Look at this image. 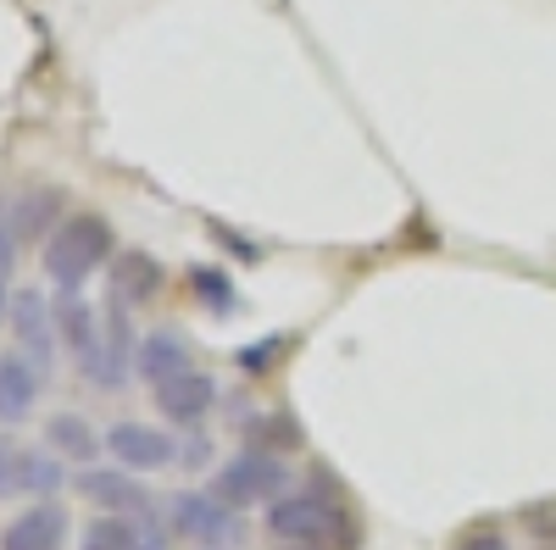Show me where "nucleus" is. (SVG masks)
<instances>
[{"instance_id":"f257e3e1","label":"nucleus","mask_w":556,"mask_h":550,"mask_svg":"<svg viewBox=\"0 0 556 550\" xmlns=\"http://www.w3.org/2000/svg\"><path fill=\"white\" fill-rule=\"evenodd\" d=\"M106 261H112V222L101 212H73L45 240V272H51L56 290H84Z\"/></svg>"},{"instance_id":"f03ea898","label":"nucleus","mask_w":556,"mask_h":550,"mask_svg":"<svg viewBox=\"0 0 556 550\" xmlns=\"http://www.w3.org/2000/svg\"><path fill=\"white\" fill-rule=\"evenodd\" d=\"M267 534L278 545H334V534H345V512L323 484L290 489L267 507Z\"/></svg>"},{"instance_id":"7ed1b4c3","label":"nucleus","mask_w":556,"mask_h":550,"mask_svg":"<svg viewBox=\"0 0 556 550\" xmlns=\"http://www.w3.org/2000/svg\"><path fill=\"white\" fill-rule=\"evenodd\" d=\"M167 528L178 539H190L201 550H228V545H240L245 539V517L240 507H228V500L212 489H190V495H178L173 507H167Z\"/></svg>"},{"instance_id":"20e7f679","label":"nucleus","mask_w":556,"mask_h":550,"mask_svg":"<svg viewBox=\"0 0 556 550\" xmlns=\"http://www.w3.org/2000/svg\"><path fill=\"white\" fill-rule=\"evenodd\" d=\"M228 507H273L278 495H290V468L278 462L273 450H262V445H251V450H240V456H228V462L217 468V484H212Z\"/></svg>"},{"instance_id":"39448f33","label":"nucleus","mask_w":556,"mask_h":550,"mask_svg":"<svg viewBox=\"0 0 556 550\" xmlns=\"http://www.w3.org/2000/svg\"><path fill=\"white\" fill-rule=\"evenodd\" d=\"M134 356H139V340H134V323H128V306L123 300H106L101 311V340L89 356H78V373L96 384V389H123L128 373H134Z\"/></svg>"},{"instance_id":"423d86ee","label":"nucleus","mask_w":556,"mask_h":550,"mask_svg":"<svg viewBox=\"0 0 556 550\" xmlns=\"http://www.w3.org/2000/svg\"><path fill=\"white\" fill-rule=\"evenodd\" d=\"M178 445L173 434H162L156 423H112L106 429V450L112 462L128 468V473H156V468H173L178 462Z\"/></svg>"},{"instance_id":"0eeeda50","label":"nucleus","mask_w":556,"mask_h":550,"mask_svg":"<svg viewBox=\"0 0 556 550\" xmlns=\"http://www.w3.org/2000/svg\"><path fill=\"white\" fill-rule=\"evenodd\" d=\"M12 334H17V350L39 367V373H51L62 334H56V311L45 306L39 290H17V295H12Z\"/></svg>"},{"instance_id":"6e6552de","label":"nucleus","mask_w":556,"mask_h":550,"mask_svg":"<svg viewBox=\"0 0 556 550\" xmlns=\"http://www.w3.org/2000/svg\"><path fill=\"white\" fill-rule=\"evenodd\" d=\"M212 406H217V379H212V373H201V367H190V373H178V379L156 384V411H162L167 423L195 429Z\"/></svg>"},{"instance_id":"1a4fd4ad","label":"nucleus","mask_w":556,"mask_h":550,"mask_svg":"<svg viewBox=\"0 0 556 550\" xmlns=\"http://www.w3.org/2000/svg\"><path fill=\"white\" fill-rule=\"evenodd\" d=\"M0 550H67V512L56 500H34L23 517L0 528Z\"/></svg>"},{"instance_id":"9d476101","label":"nucleus","mask_w":556,"mask_h":550,"mask_svg":"<svg viewBox=\"0 0 556 550\" xmlns=\"http://www.w3.org/2000/svg\"><path fill=\"white\" fill-rule=\"evenodd\" d=\"M39 384H45V373L23 350H0V423L7 429L28 423V411L39 400Z\"/></svg>"},{"instance_id":"9b49d317","label":"nucleus","mask_w":556,"mask_h":550,"mask_svg":"<svg viewBox=\"0 0 556 550\" xmlns=\"http://www.w3.org/2000/svg\"><path fill=\"white\" fill-rule=\"evenodd\" d=\"M78 489L96 500V507L117 512V517H139V512H151V495L139 489V478L128 468H84L78 473Z\"/></svg>"},{"instance_id":"f8f14e48","label":"nucleus","mask_w":556,"mask_h":550,"mask_svg":"<svg viewBox=\"0 0 556 550\" xmlns=\"http://www.w3.org/2000/svg\"><path fill=\"white\" fill-rule=\"evenodd\" d=\"M190 340L184 334H173V329H156V334H146L139 340V356H134V373L146 379L151 389L156 384H167V379H178V373H190Z\"/></svg>"},{"instance_id":"ddd939ff","label":"nucleus","mask_w":556,"mask_h":550,"mask_svg":"<svg viewBox=\"0 0 556 550\" xmlns=\"http://www.w3.org/2000/svg\"><path fill=\"white\" fill-rule=\"evenodd\" d=\"M45 445L73 468H96V456L106 450V434H96V423L78 418V411H56V418L45 423Z\"/></svg>"},{"instance_id":"4468645a","label":"nucleus","mask_w":556,"mask_h":550,"mask_svg":"<svg viewBox=\"0 0 556 550\" xmlns=\"http://www.w3.org/2000/svg\"><path fill=\"white\" fill-rule=\"evenodd\" d=\"M62 195L51 190V183H28V190L17 195V206H12V228H17V240L28 245V240H51L56 228H62Z\"/></svg>"},{"instance_id":"2eb2a0df","label":"nucleus","mask_w":556,"mask_h":550,"mask_svg":"<svg viewBox=\"0 0 556 550\" xmlns=\"http://www.w3.org/2000/svg\"><path fill=\"white\" fill-rule=\"evenodd\" d=\"M56 334H62V345H67L73 361L89 356V350H96V340H101V317H96V306H89L78 290H62V300H56Z\"/></svg>"},{"instance_id":"dca6fc26","label":"nucleus","mask_w":556,"mask_h":550,"mask_svg":"<svg viewBox=\"0 0 556 550\" xmlns=\"http://www.w3.org/2000/svg\"><path fill=\"white\" fill-rule=\"evenodd\" d=\"M162 290V267L146 256V251H123L112 261V300L123 306H139V300H151Z\"/></svg>"},{"instance_id":"f3484780","label":"nucleus","mask_w":556,"mask_h":550,"mask_svg":"<svg viewBox=\"0 0 556 550\" xmlns=\"http://www.w3.org/2000/svg\"><path fill=\"white\" fill-rule=\"evenodd\" d=\"M17 251L23 240H17L12 217H0V323L12 317V295H17Z\"/></svg>"},{"instance_id":"a211bd4d","label":"nucleus","mask_w":556,"mask_h":550,"mask_svg":"<svg viewBox=\"0 0 556 550\" xmlns=\"http://www.w3.org/2000/svg\"><path fill=\"white\" fill-rule=\"evenodd\" d=\"M78 550H134V517H96L84 528V539H78Z\"/></svg>"},{"instance_id":"6ab92c4d","label":"nucleus","mask_w":556,"mask_h":550,"mask_svg":"<svg viewBox=\"0 0 556 550\" xmlns=\"http://www.w3.org/2000/svg\"><path fill=\"white\" fill-rule=\"evenodd\" d=\"M190 284H195V295H201L212 311H228V306H235V284H228L217 267H195V272H190Z\"/></svg>"},{"instance_id":"aec40b11","label":"nucleus","mask_w":556,"mask_h":550,"mask_svg":"<svg viewBox=\"0 0 556 550\" xmlns=\"http://www.w3.org/2000/svg\"><path fill=\"white\" fill-rule=\"evenodd\" d=\"M518 523H523V534H534V539H556V495L518 507Z\"/></svg>"},{"instance_id":"412c9836","label":"nucleus","mask_w":556,"mask_h":550,"mask_svg":"<svg viewBox=\"0 0 556 550\" xmlns=\"http://www.w3.org/2000/svg\"><path fill=\"white\" fill-rule=\"evenodd\" d=\"M23 495V445L0 439V500Z\"/></svg>"},{"instance_id":"4be33fe9","label":"nucleus","mask_w":556,"mask_h":550,"mask_svg":"<svg viewBox=\"0 0 556 550\" xmlns=\"http://www.w3.org/2000/svg\"><path fill=\"white\" fill-rule=\"evenodd\" d=\"M134 550H173V528H162L151 512L134 517Z\"/></svg>"},{"instance_id":"5701e85b","label":"nucleus","mask_w":556,"mask_h":550,"mask_svg":"<svg viewBox=\"0 0 556 550\" xmlns=\"http://www.w3.org/2000/svg\"><path fill=\"white\" fill-rule=\"evenodd\" d=\"M273 350H278V340H262V345H240V350H235V361L245 367V373H262V367L273 361Z\"/></svg>"},{"instance_id":"b1692460","label":"nucleus","mask_w":556,"mask_h":550,"mask_svg":"<svg viewBox=\"0 0 556 550\" xmlns=\"http://www.w3.org/2000/svg\"><path fill=\"white\" fill-rule=\"evenodd\" d=\"M178 462L184 468H206L212 462V439L206 434H190V439H184V450H178Z\"/></svg>"},{"instance_id":"393cba45","label":"nucleus","mask_w":556,"mask_h":550,"mask_svg":"<svg viewBox=\"0 0 556 550\" xmlns=\"http://www.w3.org/2000/svg\"><path fill=\"white\" fill-rule=\"evenodd\" d=\"M462 550H506V534L501 528H473L468 539H462Z\"/></svg>"}]
</instances>
